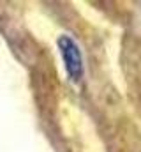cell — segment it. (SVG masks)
<instances>
[{"label": "cell", "instance_id": "1", "mask_svg": "<svg viewBox=\"0 0 141 152\" xmlns=\"http://www.w3.org/2000/svg\"><path fill=\"white\" fill-rule=\"evenodd\" d=\"M57 42H58V50H60V55L64 60L65 73L72 81L78 83L83 76V57H81L79 46L69 36H60Z\"/></svg>", "mask_w": 141, "mask_h": 152}]
</instances>
